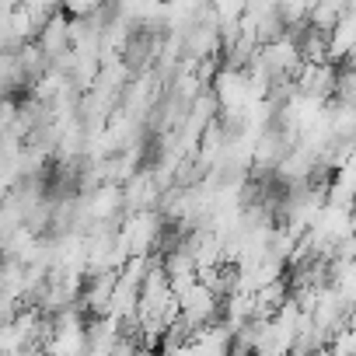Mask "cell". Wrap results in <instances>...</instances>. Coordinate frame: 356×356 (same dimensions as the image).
<instances>
[{"label": "cell", "mask_w": 356, "mask_h": 356, "mask_svg": "<svg viewBox=\"0 0 356 356\" xmlns=\"http://www.w3.org/2000/svg\"><path fill=\"white\" fill-rule=\"evenodd\" d=\"M32 42H35V49L46 56V63L53 67L60 56H67V53H70V18H67L63 11L49 15V18H46V25L39 29V35H35Z\"/></svg>", "instance_id": "1"}, {"label": "cell", "mask_w": 356, "mask_h": 356, "mask_svg": "<svg viewBox=\"0 0 356 356\" xmlns=\"http://www.w3.org/2000/svg\"><path fill=\"white\" fill-rule=\"evenodd\" d=\"M115 321L112 318H88L84 321V356H108L115 346Z\"/></svg>", "instance_id": "2"}, {"label": "cell", "mask_w": 356, "mask_h": 356, "mask_svg": "<svg viewBox=\"0 0 356 356\" xmlns=\"http://www.w3.org/2000/svg\"><path fill=\"white\" fill-rule=\"evenodd\" d=\"M108 0H60V11L67 18H91L95 11H102Z\"/></svg>", "instance_id": "3"}, {"label": "cell", "mask_w": 356, "mask_h": 356, "mask_svg": "<svg viewBox=\"0 0 356 356\" xmlns=\"http://www.w3.org/2000/svg\"><path fill=\"white\" fill-rule=\"evenodd\" d=\"M332 356H353L356 353V335H353V325L349 328H339L332 339H328V346H325Z\"/></svg>", "instance_id": "4"}]
</instances>
